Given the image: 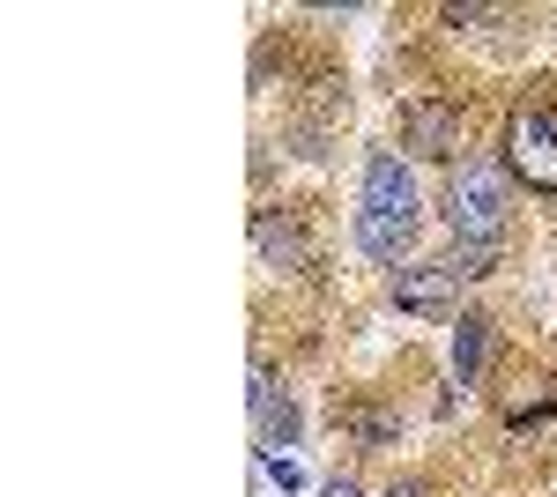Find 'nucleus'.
Returning <instances> with one entry per match:
<instances>
[{
  "mask_svg": "<svg viewBox=\"0 0 557 497\" xmlns=\"http://www.w3.org/2000/svg\"><path fill=\"white\" fill-rule=\"evenodd\" d=\"M417 223H424V194H417V171L401 164L394 149H372L364 164V186H357V246L372 260H401L417 246Z\"/></svg>",
  "mask_w": 557,
  "mask_h": 497,
  "instance_id": "nucleus-1",
  "label": "nucleus"
},
{
  "mask_svg": "<svg viewBox=\"0 0 557 497\" xmlns=\"http://www.w3.org/2000/svg\"><path fill=\"white\" fill-rule=\"evenodd\" d=\"M506 215H513L506 171H498V164H454V178H446V223H454V246H461V252H498V246H506Z\"/></svg>",
  "mask_w": 557,
  "mask_h": 497,
  "instance_id": "nucleus-2",
  "label": "nucleus"
},
{
  "mask_svg": "<svg viewBox=\"0 0 557 497\" xmlns=\"http://www.w3.org/2000/svg\"><path fill=\"white\" fill-rule=\"evenodd\" d=\"M506 164L520 171V186H535V194L557 201V120L520 112V120L506 126Z\"/></svg>",
  "mask_w": 557,
  "mask_h": 497,
  "instance_id": "nucleus-3",
  "label": "nucleus"
},
{
  "mask_svg": "<svg viewBox=\"0 0 557 497\" xmlns=\"http://www.w3.org/2000/svg\"><path fill=\"white\" fill-rule=\"evenodd\" d=\"M461 283H469V275H461L454 260H409V268H394V305L431 320V312H446V305H454Z\"/></svg>",
  "mask_w": 557,
  "mask_h": 497,
  "instance_id": "nucleus-4",
  "label": "nucleus"
},
{
  "mask_svg": "<svg viewBox=\"0 0 557 497\" xmlns=\"http://www.w3.org/2000/svg\"><path fill=\"white\" fill-rule=\"evenodd\" d=\"M253 252L275 268V275H290V268L312 260V246H305V231L290 223V215H260V223H253Z\"/></svg>",
  "mask_w": 557,
  "mask_h": 497,
  "instance_id": "nucleus-5",
  "label": "nucleus"
},
{
  "mask_svg": "<svg viewBox=\"0 0 557 497\" xmlns=\"http://www.w3.org/2000/svg\"><path fill=\"white\" fill-rule=\"evenodd\" d=\"M483 357H491V320L483 312H461V327H454V386H475L483 378Z\"/></svg>",
  "mask_w": 557,
  "mask_h": 497,
  "instance_id": "nucleus-6",
  "label": "nucleus"
},
{
  "mask_svg": "<svg viewBox=\"0 0 557 497\" xmlns=\"http://www.w3.org/2000/svg\"><path fill=\"white\" fill-rule=\"evenodd\" d=\"M409 134H417V149H454V112L446 104H409Z\"/></svg>",
  "mask_w": 557,
  "mask_h": 497,
  "instance_id": "nucleus-7",
  "label": "nucleus"
},
{
  "mask_svg": "<svg viewBox=\"0 0 557 497\" xmlns=\"http://www.w3.org/2000/svg\"><path fill=\"white\" fill-rule=\"evenodd\" d=\"M446 23L454 30H475V23H491V8H446Z\"/></svg>",
  "mask_w": 557,
  "mask_h": 497,
  "instance_id": "nucleus-8",
  "label": "nucleus"
},
{
  "mask_svg": "<svg viewBox=\"0 0 557 497\" xmlns=\"http://www.w3.org/2000/svg\"><path fill=\"white\" fill-rule=\"evenodd\" d=\"M320 497H357V483H349V475H335V483H327Z\"/></svg>",
  "mask_w": 557,
  "mask_h": 497,
  "instance_id": "nucleus-9",
  "label": "nucleus"
},
{
  "mask_svg": "<svg viewBox=\"0 0 557 497\" xmlns=\"http://www.w3.org/2000/svg\"><path fill=\"white\" fill-rule=\"evenodd\" d=\"M386 497H424V490H417V483H394V490H386Z\"/></svg>",
  "mask_w": 557,
  "mask_h": 497,
  "instance_id": "nucleus-10",
  "label": "nucleus"
}]
</instances>
